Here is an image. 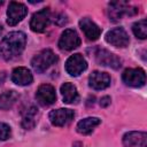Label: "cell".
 <instances>
[{
	"instance_id": "cell-1",
	"label": "cell",
	"mask_w": 147,
	"mask_h": 147,
	"mask_svg": "<svg viewBox=\"0 0 147 147\" xmlns=\"http://www.w3.org/2000/svg\"><path fill=\"white\" fill-rule=\"evenodd\" d=\"M26 45V36L22 31L9 32L0 41V57L6 61L13 60L22 54Z\"/></svg>"
},
{
	"instance_id": "cell-9",
	"label": "cell",
	"mask_w": 147,
	"mask_h": 147,
	"mask_svg": "<svg viewBox=\"0 0 147 147\" xmlns=\"http://www.w3.org/2000/svg\"><path fill=\"white\" fill-rule=\"evenodd\" d=\"M106 41L110 44L111 46L124 48L129 45L130 38H129L127 32L123 28L119 26V28H114L106 33Z\"/></svg>"
},
{
	"instance_id": "cell-14",
	"label": "cell",
	"mask_w": 147,
	"mask_h": 147,
	"mask_svg": "<svg viewBox=\"0 0 147 147\" xmlns=\"http://www.w3.org/2000/svg\"><path fill=\"white\" fill-rule=\"evenodd\" d=\"M110 76L107 72L103 71H93L90 77H88V85L90 87H92L93 90L100 91V90H105L110 85Z\"/></svg>"
},
{
	"instance_id": "cell-25",
	"label": "cell",
	"mask_w": 147,
	"mask_h": 147,
	"mask_svg": "<svg viewBox=\"0 0 147 147\" xmlns=\"http://www.w3.org/2000/svg\"><path fill=\"white\" fill-rule=\"evenodd\" d=\"M5 79H6V72L5 71H0V86L5 83Z\"/></svg>"
},
{
	"instance_id": "cell-15",
	"label": "cell",
	"mask_w": 147,
	"mask_h": 147,
	"mask_svg": "<svg viewBox=\"0 0 147 147\" xmlns=\"http://www.w3.org/2000/svg\"><path fill=\"white\" fill-rule=\"evenodd\" d=\"M79 28L84 32L85 37L92 41L99 39L101 34V28H99V25L88 17H84L79 21Z\"/></svg>"
},
{
	"instance_id": "cell-24",
	"label": "cell",
	"mask_w": 147,
	"mask_h": 147,
	"mask_svg": "<svg viewBox=\"0 0 147 147\" xmlns=\"http://www.w3.org/2000/svg\"><path fill=\"white\" fill-rule=\"evenodd\" d=\"M110 105V98L109 96H103V98H101V100H100V106L101 107H107V106H109Z\"/></svg>"
},
{
	"instance_id": "cell-20",
	"label": "cell",
	"mask_w": 147,
	"mask_h": 147,
	"mask_svg": "<svg viewBox=\"0 0 147 147\" xmlns=\"http://www.w3.org/2000/svg\"><path fill=\"white\" fill-rule=\"evenodd\" d=\"M18 94L14 90L6 91L0 94V109L2 110H8L10 109L17 101Z\"/></svg>"
},
{
	"instance_id": "cell-5",
	"label": "cell",
	"mask_w": 147,
	"mask_h": 147,
	"mask_svg": "<svg viewBox=\"0 0 147 147\" xmlns=\"http://www.w3.org/2000/svg\"><path fill=\"white\" fill-rule=\"evenodd\" d=\"M52 20L49 8H42L34 13L30 20V28L33 32H44Z\"/></svg>"
},
{
	"instance_id": "cell-17",
	"label": "cell",
	"mask_w": 147,
	"mask_h": 147,
	"mask_svg": "<svg viewBox=\"0 0 147 147\" xmlns=\"http://www.w3.org/2000/svg\"><path fill=\"white\" fill-rule=\"evenodd\" d=\"M100 123H101V119L99 117H86L80 119L77 123L76 130L80 134H90Z\"/></svg>"
},
{
	"instance_id": "cell-8",
	"label": "cell",
	"mask_w": 147,
	"mask_h": 147,
	"mask_svg": "<svg viewBox=\"0 0 147 147\" xmlns=\"http://www.w3.org/2000/svg\"><path fill=\"white\" fill-rule=\"evenodd\" d=\"M86 68H87V62H86L85 57L79 53L72 54L65 61V71L70 76L77 77L83 71H85Z\"/></svg>"
},
{
	"instance_id": "cell-12",
	"label": "cell",
	"mask_w": 147,
	"mask_h": 147,
	"mask_svg": "<svg viewBox=\"0 0 147 147\" xmlns=\"http://www.w3.org/2000/svg\"><path fill=\"white\" fill-rule=\"evenodd\" d=\"M36 99L44 107L53 105L56 101V93L54 86H52L51 84L40 85L36 92Z\"/></svg>"
},
{
	"instance_id": "cell-23",
	"label": "cell",
	"mask_w": 147,
	"mask_h": 147,
	"mask_svg": "<svg viewBox=\"0 0 147 147\" xmlns=\"http://www.w3.org/2000/svg\"><path fill=\"white\" fill-rule=\"evenodd\" d=\"M67 22H68V17H67L65 14L59 13V14H55V15H54V23H55L56 25L62 26V25L67 24Z\"/></svg>"
},
{
	"instance_id": "cell-3",
	"label": "cell",
	"mask_w": 147,
	"mask_h": 147,
	"mask_svg": "<svg viewBox=\"0 0 147 147\" xmlns=\"http://www.w3.org/2000/svg\"><path fill=\"white\" fill-rule=\"evenodd\" d=\"M138 13V9L136 7H131L127 2L124 1H116L109 3L108 9V16L109 20L113 22H117L122 20L123 16H133Z\"/></svg>"
},
{
	"instance_id": "cell-7",
	"label": "cell",
	"mask_w": 147,
	"mask_h": 147,
	"mask_svg": "<svg viewBox=\"0 0 147 147\" xmlns=\"http://www.w3.org/2000/svg\"><path fill=\"white\" fill-rule=\"evenodd\" d=\"M28 14V8L24 3L11 1L7 9V23L10 26L18 24Z\"/></svg>"
},
{
	"instance_id": "cell-16",
	"label": "cell",
	"mask_w": 147,
	"mask_h": 147,
	"mask_svg": "<svg viewBox=\"0 0 147 147\" xmlns=\"http://www.w3.org/2000/svg\"><path fill=\"white\" fill-rule=\"evenodd\" d=\"M11 80L18 86H28L33 82V76L28 68L18 67L11 72Z\"/></svg>"
},
{
	"instance_id": "cell-2",
	"label": "cell",
	"mask_w": 147,
	"mask_h": 147,
	"mask_svg": "<svg viewBox=\"0 0 147 147\" xmlns=\"http://www.w3.org/2000/svg\"><path fill=\"white\" fill-rule=\"evenodd\" d=\"M57 61V55L49 48L40 51L38 54H36L31 60V65L34 69L36 72L42 74L46 71L51 65H53Z\"/></svg>"
},
{
	"instance_id": "cell-21",
	"label": "cell",
	"mask_w": 147,
	"mask_h": 147,
	"mask_svg": "<svg viewBox=\"0 0 147 147\" xmlns=\"http://www.w3.org/2000/svg\"><path fill=\"white\" fill-rule=\"evenodd\" d=\"M132 31L134 33V36L139 39H146L147 38V21L140 20L138 22H136L132 25Z\"/></svg>"
},
{
	"instance_id": "cell-22",
	"label": "cell",
	"mask_w": 147,
	"mask_h": 147,
	"mask_svg": "<svg viewBox=\"0 0 147 147\" xmlns=\"http://www.w3.org/2000/svg\"><path fill=\"white\" fill-rule=\"evenodd\" d=\"M11 134V129L8 124L6 123H0V140L5 141L8 138H10Z\"/></svg>"
},
{
	"instance_id": "cell-4",
	"label": "cell",
	"mask_w": 147,
	"mask_h": 147,
	"mask_svg": "<svg viewBox=\"0 0 147 147\" xmlns=\"http://www.w3.org/2000/svg\"><path fill=\"white\" fill-rule=\"evenodd\" d=\"M122 80L131 87H141L146 83V74L141 68H129L122 74Z\"/></svg>"
},
{
	"instance_id": "cell-19",
	"label": "cell",
	"mask_w": 147,
	"mask_h": 147,
	"mask_svg": "<svg viewBox=\"0 0 147 147\" xmlns=\"http://www.w3.org/2000/svg\"><path fill=\"white\" fill-rule=\"evenodd\" d=\"M38 122V109L34 106L29 107L22 117V126L25 130H32Z\"/></svg>"
},
{
	"instance_id": "cell-10",
	"label": "cell",
	"mask_w": 147,
	"mask_h": 147,
	"mask_svg": "<svg viewBox=\"0 0 147 147\" xmlns=\"http://www.w3.org/2000/svg\"><path fill=\"white\" fill-rule=\"evenodd\" d=\"M75 117V111L69 108H59L52 110L48 115L51 123L54 126H64L68 125Z\"/></svg>"
},
{
	"instance_id": "cell-13",
	"label": "cell",
	"mask_w": 147,
	"mask_h": 147,
	"mask_svg": "<svg viewBox=\"0 0 147 147\" xmlns=\"http://www.w3.org/2000/svg\"><path fill=\"white\" fill-rule=\"evenodd\" d=\"M124 147H147V134L141 131H130L123 136Z\"/></svg>"
},
{
	"instance_id": "cell-6",
	"label": "cell",
	"mask_w": 147,
	"mask_h": 147,
	"mask_svg": "<svg viewBox=\"0 0 147 147\" xmlns=\"http://www.w3.org/2000/svg\"><path fill=\"white\" fill-rule=\"evenodd\" d=\"M82 40H80V37L79 34L77 33L76 30L74 29H65L60 39H59V48L62 49V51H72L75 48H77L79 45H80Z\"/></svg>"
},
{
	"instance_id": "cell-18",
	"label": "cell",
	"mask_w": 147,
	"mask_h": 147,
	"mask_svg": "<svg viewBox=\"0 0 147 147\" xmlns=\"http://www.w3.org/2000/svg\"><path fill=\"white\" fill-rule=\"evenodd\" d=\"M62 98H63V102L64 103H76L79 99L78 95V91L76 88V86L71 83H64L61 85L60 87Z\"/></svg>"
},
{
	"instance_id": "cell-11",
	"label": "cell",
	"mask_w": 147,
	"mask_h": 147,
	"mask_svg": "<svg viewBox=\"0 0 147 147\" xmlns=\"http://www.w3.org/2000/svg\"><path fill=\"white\" fill-rule=\"evenodd\" d=\"M95 55V60L100 65H105V67H109L113 69H118L121 67V59L115 55L114 53L109 52L108 49L105 48H98L94 53Z\"/></svg>"
}]
</instances>
